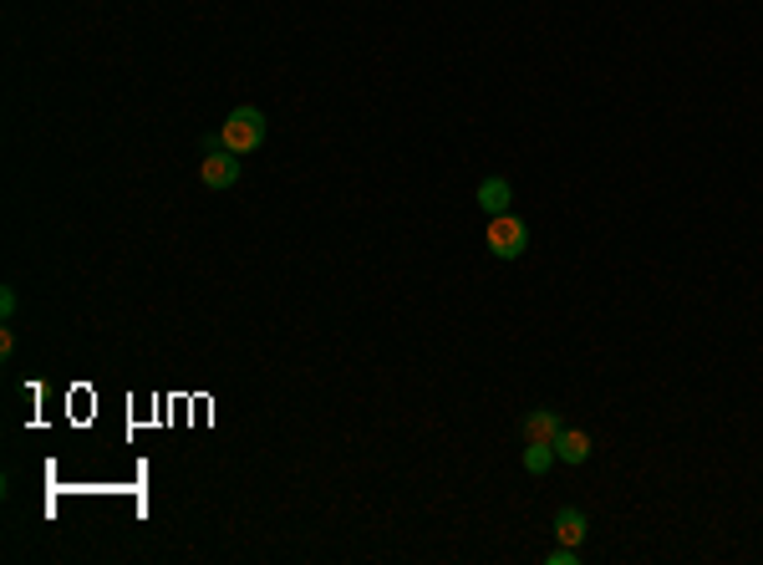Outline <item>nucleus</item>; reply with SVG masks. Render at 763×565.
<instances>
[{"mask_svg": "<svg viewBox=\"0 0 763 565\" xmlns=\"http://www.w3.org/2000/svg\"><path fill=\"white\" fill-rule=\"evenodd\" d=\"M265 143V113L260 107H235V113L219 123V148H229V153H255Z\"/></svg>", "mask_w": 763, "mask_h": 565, "instance_id": "1", "label": "nucleus"}, {"mask_svg": "<svg viewBox=\"0 0 763 565\" xmlns=\"http://www.w3.org/2000/svg\"><path fill=\"white\" fill-rule=\"evenodd\" d=\"M484 245L494 250V260H519L529 250V225L519 214H488V229H484Z\"/></svg>", "mask_w": 763, "mask_h": 565, "instance_id": "2", "label": "nucleus"}, {"mask_svg": "<svg viewBox=\"0 0 763 565\" xmlns=\"http://www.w3.org/2000/svg\"><path fill=\"white\" fill-rule=\"evenodd\" d=\"M199 178L209 188H235L239 184V153L209 148V153H204V164H199Z\"/></svg>", "mask_w": 763, "mask_h": 565, "instance_id": "3", "label": "nucleus"}, {"mask_svg": "<svg viewBox=\"0 0 763 565\" xmlns=\"http://www.w3.org/2000/svg\"><path fill=\"white\" fill-rule=\"evenodd\" d=\"M509 204H514V184L504 174H488V178H478V209L484 214H509Z\"/></svg>", "mask_w": 763, "mask_h": 565, "instance_id": "4", "label": "nucleus"}, {"mask_svg": "<svg viewBox=\"0 0 763 565\" xmlns=\"http://www.w3.org/2000/svg\"><path fill=\"white\" fill-rule=\"evenodd\" d=\"M519 428H525V443H555L565 423H560V413H555V408H529Z\"/></svg>", "mask_w": 763, "mask_h": 565, "instance_id": "5", "label": "nucleus"}, {"mask_svg": "<svg viewBox=\"0 0 763 565\" xmlns=\"http://www.w3.org/2000/svg\"><path fill=\"white\" fill-rule=\"evenodd\" d=\"M586 530H590V520H586V510H576V504H565L560 515H555V541H560V545H576V551H580Z\"/></svg>", "mask_w": 763, "mask_h": 565, "instance_id": "6", "label": "nucleus"}, {"mask_svg": "<svg viewBox=\"0 0 763 565\" xmlns=\"http://www.w3.org/2000/svg\"><path fill=\"white\" fill-rule=\"evenodd\" d=\"M555 459H560V464H586V459H590V433H580V428H560V439H555Z\"/></svg>", "mask_w": 763, "mask_h": 565, "instance_id": "7", "label": "nucleus"}, {"mask_svg": "<svg viewBox=\"0 0 763 565\" xmlns=\"http://www.w3.org/2000/svg\"><path fill=\"white\" fill-rule=\"evenodd\" d=\"M555 443H525V474H550Z\"/></svg>", "mask_w": 763, "mask_h": 565, "instance_id": "8", "label": "nucleus"}, {"mask_svg": "<svg viewBox=\"0 0 763 565\" xmlns=\"http://www.w3.org/2000/svg\"><path fill=\"white\" fill-rule=\"evenodd\" d=\"M545 561H550V565H580V551H576V545H555Z\"/></svg>", "mask_w": 763, "mask_h": 565, "instance_id": "9", "label": "nucleus"}, {"mask_svg": "<svg viewBox=\"0 0 763 565\" xmlns=\"http://www.w3.org/2000/svg\"><path fill=\"white\" fill-rule=\"evenodd\" d=\"M0 316H6V321H11V316H16V290H11V286L0 290Z\"/></svg>", "mask_w": 763, "mask_h": 565, "instance_id": "10", "label": "nucleus"}]
</instances>
